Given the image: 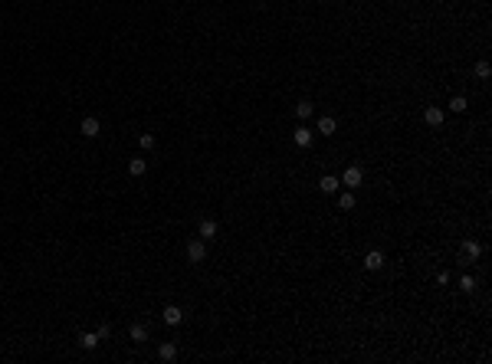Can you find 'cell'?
<instances>
[{
	"mask_svg": "<svg viewBox=\"0 0 492 364\" xmlns=\"http://www.w3.org/2000/svg\"><path fill=\"white\" fill-rule=\"evenodd\" d=\"M128 338L135 341V345H141V341H148V328H144L141 321H135V325L128 328Z\"/></svg>",
	"mask_w": 492,
	"mask_h": 364,
	"instance_id": "cell-7",
	"label": "cell"
},
{
	"mask_svg": "<svg viewBox=\"0 0 492 364\" xmlns=\"http://www.w3.org/2000/svg\"><path fill=\"white\" fill-rule=\"evenodd\" d=\"M463 256H469V260H479V256H482V243L466 240V243H463Z\"/></svg>",
	"mask_w": 492,
	"mask_h": 364,
	"instance_id": "cell-11",
	"label": "cell"
},
{
	"mask_svg": "<svg viewBox=\"0 0 492 364\" xmlns=\"http://www.w3.org/2000/svg\"><path fill=\"white\" fill-rule=\"evenodd\" d=\"M295 144H299V148H309V144H312V131L309 128H295Z\"/></svg>",
	"mask_w": 492,
	"mask_h": 364,
	"instance_id": "cell-14",
	"label": "cell"
},
{
	"mask_svg": "<svg viewBox=\"0 0 492 364\" xmlns=\"http://www.w3.org/2000/svg\"><path fill=\"white\" fill-rule=\"evenodd\" d=\"M99 341H102V338H99V335H79V345H82V348H86V351H92V348H95V345H99Z\"/></svg>",
	"mask_w": 492,
	"mask_h": 364,
	"instance_id": "cell-15",
	"label": "cell"
},
{
	"mask_svg": "<svg viewBox=\"0 0 492 364\" xmlns=\"http://www.w3.org/2000/svg\"><path fill=\"white\" fill-rule=\"evenodd\" d=\"M318 187H322V194H335L338 187H342V177H335V174H325V177L318 180Z\"/></svg>",
	"mask_w": 492,
	"mask_h": 364,
	"instance_id": "cell-4",
	"label": "cell"
},
{
	"mask_svg": "<svg viewBox=\"0 0 492 364\" xmlns=\"http://www.w3.org/2000/svg\"><path fill=\"white\" fill-rule=\"evenodd\" d=\"M338 207H342V210H355V197H351V194H342V197H338Z\"/></svg>",
	"mask_w": 492,
	"mask_h": 364,
	"instance_id": "cell-19",
	"label": "cell"
},
{
	"mask_svg": "<svg viewBox=\"0 0 492 364\" xmlns=\"http://www.w3.org/2000/svg\"><path fill=\"white\" fill-rule=\"evenodd\" d=\"M79 131H82V135H86V138H95V135H99V131H102V125H99V118H92V115H89V118H82V125H79Z\"/></svg>",
	"mask_w": 492,
	"mask_h": 364,
	"instance_id": "cell-3",
	"label": "cell"
},
{
	"mask_svg": "<svg viewBox=\"0 0 492 364\" xmlns=\"http://www.w3.org/2000/svg\"><path fill=\"white\" fill-rule=\"evenodd\" d=\"M381 266H384V256L377 253V249H371L368 256H364V269H371V272H377Z\"/></svg>",
	"mask_w": 492,
	"mask_h": 364,
	"instance_id": "cell-10",
	"label": "cell"
},
{
	"mask_svg": "<svg viewBox=\"0 0 492 364\" xmlns=\"http://www.w3.org/2000/svg\"><path fill=\"white\" fill-rule=\"evenodd\" d=\"M138 144H141L144 151H148V148H155V135H151V131H144V135L138 138Z\"/></svg>",
	"mask_w": 492,
	"mask_h": 364,
	"instance_id": "cell-20",
	"label": "cell"
},
{
	"mask_svg": "<svg viewBox=\"0 0 492 364\" xmlns=\"http://www.w3.org/2000/svg\"><path fill=\"white\" fill-rule=\"evenodd\" d=\"M95 335H99V338H102V341H105V338H108V335H112V328H108V325H99V332H95Z\"/></svg>",
	"mask_w": 492,
	"mask_h": 364,
	"instance_id": "cell-22",
	"label": "cell"
},
{
	"mask_svg": "<svg viewBox=\"0 0 492 364\" xmlns=\"http://www.w3.org/2000/svg\"><path fill=\"white\" fill-rule=\"evenodd\" d=\"M187 260H191V263H204L207 260V240H191V243H187Z\"/></svg>",
	"mask_w": 492,
	"mask_h": 364,
	"instance_id": "cell-1",
	"label": "cell"
},
{
	"mask_svg": "<svg viewBox=\"0 0 492 364\" xmlns=\"http://www.w3.org/2000/svg\"><path fill=\"white\" fill-rule=\"evenodd\" d=\"M335 131H338V122H335L331 115L318 118V135H325V138H328V135H335Z\"/></svg>",
	"mask_w": 492,
	"mask_h": 364,
	"instance_id": "cell-6",
	"label": "cell"
},
{
	"mask_svg": "<svg viewBox=\"0 0 492 364\" xmlns=\"http://www.w3.org/2000/svg\"><path fill=\"white\" fill-rule=\"evenodd\" d=\"M466 99H463V95H453V99H449V108H453V112H466Z\"/></svg>",
	"mask_w": 492,
	"mask_h": 364,
	"instance_id": "cell-18",
	"label": "cell"
},
{
	"mask_svg": "<svg viewBox=\"0 0 492 364\" xmlns=\"http://www.w3.org/2000/svg\"><path fill=\"white\" fill-rule=\"evenodd\" d=\"M161 315H164V321H168V325H181V321H184V309H177V305H168Z\"/></svg>",
	"mask_w": 492,
	"mask_h": 364,
	"instance_id": "cell-5",
	"label": "cell"
},
{
	"mask_svg": "<svg viewBox=\"0 0 492 364\" xmlns=\"http://www.w3.org/2000/svg\"><path fill=\"white\" fill-rule=\"evenodd\" d=\"M312 112H315L312 102H299V105H295V115H299V118H312Z\"/></svg>",
	"mask_w": 492,
	"mask_h": 364,
	"instance_id": "cell-17",
	"label": "cell"
},
{
	"mask_svg": "<svg viewBox=\"0 0 492 364\" xmlns=\"http://www.w3.org/2000/svg\"><path fill=\"white\" fill-rule=\"evenodd\" d=\"M460 285H463V292H473V289H476V279H473V276H463Z\"/></svg>",
	"mask_w": 492,
	"mask_h": 364,
	"instance_id": "cell-21",
	"label": "cell"
},
{
	"mask_svg": "<svg viewBox=\"0 0 492 364\" xmlns=\"http://www.w3.org/2000/svg\"><path fill=\"white\" fill-rule=\"evenodd\" d=\"M158 358H161V361H174V358H177V345H174V341H164V345H158Z\"/></svg>",
	"mask_w": 492,
	"mask_h": 364,
	"instance_id": "cell-9",
	"label": "cell"
},
{
	"mask_svg": "<svg viewBox=\"0 0 492 364\" xmlns=\"http://www.w3.org/2000/svg\"><path fill=\"white\" fill-rule=\"evenodd\" d=\"M144 171H148V164H144V158H131V161H128V174H131V177H141Z\"/></svg>",
	"mask_w": 492,
	"mask_h": 364,
	"instance_id": "cell-12",
	"label": "cell"
},
{
	"mask_svg": "<svg viewBox=\"0 0 492 364\" xmlns=\"http://www.w3.org/2000/svg\"><path fill=\"white\" fill-rule=\"evenodd\" d=\"M342 184L345 187H361L364 184V171H361V167H348L345 177H342Z\"/></svg>",
	"mask_w": 492,
	"mask_h": 364,
	"instance_id": "cell-2",
	"label": "cell"
},
{
	"mask_svg": "<svg viewBox=\"0 0 492 364\" xmlns=\"http://www.w3.org/2000/svg\"><path fill=\"white\" fill-rule=\"evenodd\" d=\"M489 76H492V66L486 59H479V62H476V79H489Z\"/></svg>",
	"mask_w": 492,
	"mask_h": 364,
	"instance_id": "cell-16",
	"label": "cell"
},
{
	"mask_svg": "<svg viewBox=\"0 0 492 364\" xmlns=\"http://www.w3.org/2000/svg\"><path fill=\"white\" fill-rule=\"evenodd\" d=\"M443 118H446V115H443V108H436V105H430V108L424 112V122L433 125V128H436V125H443Z\"/></svg>",
	"mask_w": 492,
	"mask_h": 364,
	"instance_id": "cell-8",
	"label": "cell"
},
{
	"mask_svg": "<svg viewBox=\"0 0 492 364\" xmlns=\"http://www.w3.org/2000/svg\"><path fill=\"white\" fill-rule=\"evenodd\" d=\"M217 236V223L213 220H200V240H213Z\"/></svg>",
	"mask_w": 492,
	"mask_h": 364,
	"instance_id": "cell-13",
	"label": "cell"
}]
</instances>
